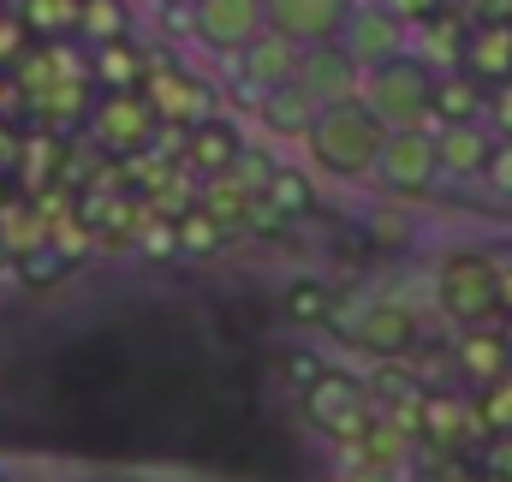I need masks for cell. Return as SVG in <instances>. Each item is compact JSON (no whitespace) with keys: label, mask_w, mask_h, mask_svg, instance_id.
Wrapping results in <instances>:
<instances>
[{"label":"cell","mask_w":512,"mask_h":482,"mask_svg":"<svg viewBox=\"0 0 512 482\" xmlns=\"http://www.w3.org/2000/svg\"><path fill=\"white\" fill-rule=\"evenodd\" d=\"M304 143H310V161H316L322 173H334V179H370L376 161H382L387 120L364 102V96H346V102L316 108Z\"/></svg>","instance_id":"6da1fadb"},{"label":"cell","mask_w":512,"mask_h":482,"mask_svg":"<svg viewBox=\"0 0 512 482\" xmlns=\"http://www.w3.org/2000/svg\"><path fill=\"white\" fill-rule=\"evenodd\" d=\"M435 84H441L435 60L393 54V60L364 72V102L387 120V131H399V125H435Z\"/></svg>","instance_id":"7a4b0ae2"},{"label":"cell","mask_w":512,"mask_h":482,"mask_svg":"<svg viewBox=\"0 0 512 482\" xmlns=\"http://www.w3.org/2000/svg\"><path fill=\"white\" fill-rule=\"evenodd\" d=\"M435 304L459 328H489V316H501V262L477 250H453L435 268Z\"/></svg>","instance_id":"3957f363"},{"label":"cell","mask_w":512,"mask_h":482,"mask_svg":"<svg viewBox=\"0 0 512 482\" xmlns=\"http://www.w3.org/2000/svg\"><path fill=\"white\" fill-rule=\"evenodd\" d=\"M376 179L387 185V197H429V185L441 179L435 125H399V131H387Z\"/></svg>","instance_id":"277c9868"},{"label":"cell","mask_w":512,"mask_h":482,"mask_svg":"<svg viewBox=\"0 0 512 482\" xmlns=\"http://www.w3.org/2000/svg\"><path fill=\"white\" fill-rule=\"evenodd\" d=\"M304 411H310V423L328 429L334 441H364L370 423H376L364 387H358L352 375H340V369H322V375L304 387Z\"/></svg>","instance_id":"5b68a950"},{"label":"cell","mask_w":512,"mask_h":482,"mask_svg":"<svg viewBox=\"0 0 512 482\" xmlns=\"http://www.w3.org/2000/svg\"><path fill=\"white\" fill-rule=\"evenodd\" d=\"M191 30L209 54L239 60L268 30V0H191Z\"/></svg>","instance_id":"8992f818"},{"label":"cell","mask_w":512,"mask_h":482,"mask_svg":"<svg viewBox=\"0 0 512 482\" xmlns=\"http://www.w3.org/2000/svg\"><path fill=\"white\" fill-rule=\"evenodd\" d=\"M316 108H328V102H346V96H364V66L346 54V42L334 36V42H310L304 54H298V78H292Z\"/></svg>","instance_id":"52a82bcc"},{"label":"cell","mask_w":512,"mask_h":482,"mask_svg":"<svg viewBox=\"0 0 512 482\" xmlns=\"http://www.w3.org/2000/svg\"><path fill=\"white\" fill-rule=\"evenodd\" d=\"M340 42H346V54L370 72V66H382V60H393V54H405L411 24H405L387 0H358L352 18H346V30H340Z\"/></svg>","instance_id":"ba28073f"},{"label":"cell","mask_w":512,"mask_h":482,"mask_svg":"<svg viewBox=\"0 0 512 482\" xmlns=\"http://www.w3.org/2000/svg\"><path fill=\"white\" fill-rule=\"evenodd\" d=\"M358 0H268V30L292 36V42H334L346 30Z\"/></svg>","instance_id":"9c48e42d"},{"label":"cell","mask_w":512,"mask_h":482,"mask_svg":"<svg viewBox=\"0 0 512 482\" xmlns=\"http://www.w3.org/2000/svg\"><path fill=\"white\" fill-rule=\"evenodd\" d=\"M352 346L370 352V358H399V352L417 346V316L405 304H387V298L382 304H364L352 316Z\"/></svg>","instance_id":"30bf717a"},{"label":"cell","mask_w":512,"mask_h":482,"mask_svg":"<svg viewBox=\"0 0 512 482\" xmlns=\"http://www.w3.org/2000/svg\"><path fill=\"white\" fill-rule=\"evenodd\" d=\"M298 54H304V42L280 36V30H262L251 48L239 54V78H245V90L268 96V90L292 84V78H298Z\"/></svg>","instance_id":"8fae6325"},{"label":"cell","mask_w":512,"mask_h":482,"mask_svg":"<svg viewBox=\"0 0 512 482\" xmlns=\"http://www.w3.org/2000/svg\"><path fill=\"white\" fill-rule=\"evenodd\" d=\"M495 143H501V137H489V131H483V120H471V125H435L441 179H483V173H489Z\"/></svg>","instance_id":"7c38bea8"},{"label":"cell","mask_w":512,"mask_h":482,"mask_svg":"<svg viewBox=\"0 0 512 482\" xmlns=\"http://www.w3.org/2000/svg\"><path fill=\"white\" fill-rule=\"evenodd\" d=\"M471 78H483L489 90L512 78V24H471V42H465V60H459Z\"/></svg>","instance_id":"4fadbf2b"},{"label":"cell","mask_w":512,"mask_h":482,"mask_svg":"<svg viewBox=\"0 0 512 482\" xmlns=\"http://www.w3.org/2000/svg\"><path fill=\"white\" fill-rule=\"evenodd\" d=\"M483 114H489V84L471 78L465 66L441 72V84H435V125H471Z\"/></svg>","instance_id":"5bb4252c"},{"label":"cell","mask_w":512,"mask_h":482,"mask_svg":"<svg viewBox=\"0 0 512 482\" xmlns=\"http://www.w3.org/2000/svg\"><path fill=\"white\" fill-rule=\"evenodd\" d=\"M161 120L143 96H131V90H114L108 102H102V114H96V131H102V143H114V149H131V143H143L149 137V125Z\"/></svg>","instance_id":"9a60e30c"},{"label":"cell","mask_w":512,"mask_h":482,"mask_svg":"<svg viewBox=\"0 0 512 482\" xmlns=\"http://www.w3.org/2000/svg\"><path fill=\"white\" fill-rule=\"evenodd\" d=\"M185 155L215 179V173H233V167H239L245 143H239V131H233L227 120H197L191 125V149H185Z\"/></svg>","instance_id":"2e32d148"},{"label":"cell","mask_w":512,"mask_h":482,"mask_svg":"<svg viewBox=\"0 0 512 482\" xmlns=\"http://www.w3.org/2000/svg\"><path fill=\"white\" fill-rule=\"evenodd\" d=\"M417 429L429 441H459L477 429V405H465L459 393H423L417 399Z\"/></svg>","instance_id":"e0dca14e"},{"label":"cell","mask_w":512,"mask_h":482,"mask_svg":"<svg viewBox=\"0 0 512 482\" xmlns=\"http://www.w3.org/2000/svg\"><path fill=\"white\" fill-rule=\"evenodd\" d=\"M459 369H465V381H495V375H507L512 369V340L507 334H483V328H471L465 340H459Z\"/></svg>","instance_id":"ac0fdd59"},{"label":"cell","mask_w":512,"mask_h":482,"mask_svg":"<svg viewBox=\"0 0 512 482\" xmlns=\"http://www.w3.org/2000/svg\"><path fill=\"white\" fill-rule=\"evenodd\" d=\"M149 96H155L149 108H155L161 120H191V125H197V120H203V108H209V102H203V90H197L185 72H155V78H149Z\"/></svg>","instance_id":"d6986e66"},{"label":"cell","mask_w":512,"mask_h":482,"mask_svg":"<svg viewBox=\"0 0 512 482\" xmlns=\"http://www.w3.org/2000/svg\"><path fill=\"white\" fill-rule=\"evenodd\" d=\"M256 102H262L268 131H280V137H304L310 120H316V102H310L298 84H280V90H268V96H256Z\"/></svg>","instance_id":"ffe728a7"},{"label":"cell","mask_w":512,"mask_h":482,"mask_svg":"<svg viewBox=\"0 0 512 482\" xmlns=\"http://www.w3.org/2000/svg\"><path fill=\"white\" fill-rule=\"evenodd\" d=\"M417 42H423V60H465V42H471V30H465V18L459 12H435V18H423L417 24Z\"/></svg>","instance_id":"44dd1931"},{"label":"cell","mask_w":512,"mask_h":482,"mask_svg":"<svg viewBox=\"0 0 512 482\" xmlns=\"http://www.w3.org/2000/svg\"><path fill=\"white\" fill-rule=\"evenodd\" d=\"M471 405H477V429L483 435H512V369L495 375V381H483Z\"/></svg>","instance_id":"7402d4cb"},{"label":"cell","mask_w":512,"mask_h":482,"mask_svg":"<svg viewBox=\"0 0 512 482\" xmlns=\"http://www.w3.org/2000/svg\"><path fill=\"white\" fill-rule=\"evenodd\" d=\"M262 197H268V209H274L280 221H292V215H304V209L316 203V197H310V179L292 173V167H274L268 185H262Z\"/></svg>","instance_id":"603a6c76"},{"label":"cell","mask_w":512,"mask_h":482,"mask_svg":"<svg viewBox=\"0 0 512 482\" xmlns=\"http://www.w3.org/2000/svg\"><path fill=\"white\" fill-rule=\"evenodd\" d=\"M328 310H334V292L322 280H292L286 286V316L292 322H322Z\"/></svg>","instance_id":"cb8c5ba5"},{"label":"cell","mask_w":512,"mask_h":482,"mask_svg":"<svg viewBox=\"0 0 512 482\" xmlns=\"http://www.w3.org/2000/svg\"><path fill=\"white\" fill-rule=\"evenodd\" d=\"M215 244H221V215H185V221H179V250L203 256V250H215Z\"/></svg>","instance_id":"d4e9b609"},{"label":"cell","mask_w":512,"mask_h":482,"mask_svg":"<svg viewBox=\"0 0 512 482\" xmlns=\"http://www.w3.org/2000/svg\"><path fill=\"white\" fill-rule=\"evenodd\" d=\"M489 191H501V197H512V137H501L495 143V155H489Z\"/></svg>","instance_id":"484cf974"},{"label":"cell","mask_w":512,"mask_h":482,"mask_svg":"<svg viewBox=\"0 0 512 482\" xmlns=\"http://www.w3.org/2000/svg\"><path fill=\"white\" fill-rule=\"evenodd\" d=\"M483 471H489V482H512V435H489Z\"/></svg>","instance_id":"4316f807"},{"label":"cell","mask_w":512,"mask_h":482,"mask_svg":"<svg viewBox=\"0 0 512 482\" xmlns=\"http://www.w3.org/2000/svg\"><path fill=\"white\" fill-rule=\"evenodd\" d=\"M387 6H393V12H399V18H405L411 30H417V24H423V18H435V12H441L447 0H387Z\"/></svg>","instance_id":"83f0119b"},{"label":"cell","mask_w":512,"mask_h":482,"mask_svg":"<svg viewBox=\"0 0 512 482\" xmlns=\"http://www.w3.org/2000/svg\"><path fill=\"white\" fill-rule=\"evenodd\" d=\"M489 114H495V131H501V137H512V78H507V84H495Z\"/></svg>","instance_id":"f1b7e54d"},{"label":"cell","mask_w":512,"mask_h":482,"mask_svg":"<svg viewBox=\"0 0 512 482\" xmlns=\"http://www.w3.org/2000/svg\"><path fill=\"white\" fill-rule=\"evenodd\" d=\"M477 24H512V0H471Z\"/></svg>","instance_id":"f546056e"},{"label":"cell","mask_w":512,"mask_h":482,"mask_svg":"<svg viewBox=\"0 0 512 482\" xmlns=\"http://www.w3.org/2000/svg\"><path fill=\"white\" fill-rule=\"evenodd\" d=\"M286 369H292V375H298V381H304V387H310V381H316V375H322V363L310 358V352H298V358L286 363Z\"/></svg>","instance_id":"4dcf8cb0"},{"label":"cell","mask_w":512,"mask_h":482,"mask_svg":"<svg viewBox=\"0 0 512 482\" xmlns=\"http://www.w3.org/2000/svg\"><path fill=\"white\" fill-rule=\"evenodd\" d=\"M102 66H108V78H114V84H126V78H131L126 54H108V60H102Z\"/></svg>","instance_id":"1f68e13d"},{"label":"cell","mask_w":512,"mask_h":482,"mask_svg":"<svg viewBox=\"0 0 512 482\" xmlns=\"http://www.w3.org/2000/svg\"><path fill=\"white\" fill-rule=\"evenodd\" d=\"M18 30H24V24H12V18H6V24H0V60H6V54H12V42H18Z\"/></svg>","instance_id":"d6a6232c"},{"label":"cell","mask_w":512,"mask_h":482,"mask_svg":"<svg viewBox=\"0 0 512 482\" xmlns=\"http://www.w3.org/2000/svg\"><path fill=\"white\" fill-rule=\"evenodd\" d=\"M501 310L512 316V268H501Z\"/></svg>","instance_id":"836d02e7"},{"label":"cell","mask_w":512,"mask_h":482,"mask_svg":"<svg viewBox=\"0 0 512 482\" xmlns=\"http://www.w3.org/2000/svg\"><path fill=\"white\" fill-rule=\"evenodd\" d=\"M507 340H512V316H507Z\"/></svg>","instance_id":"e575fe53"},{"label":"cell","mask_w":512,"mask_h":482,"mask_svg":"<svg viewBox=\"0 0 512 482\" xmlns=\"http://www.w3.org/2000/svg\"><path fill=\"white\" fill-rule=\"evenodd\" d=\"M173 6H191V0H173Z\"/></svg>","instance_id":"d590c367"},{"label":"cell","mask_w":512,"mask_h":482,"mask_svg":"<svg viewBox=\"0 0 512 482\" xmlns=\"http://www.w3.org/2000/svg\"><path fill=\"white\" fill-rule=\"evenodd\" d=\"M393 482H399V477H393Z\"/></svg>","instance_id":"8d00e7d4"}]
</instances>
